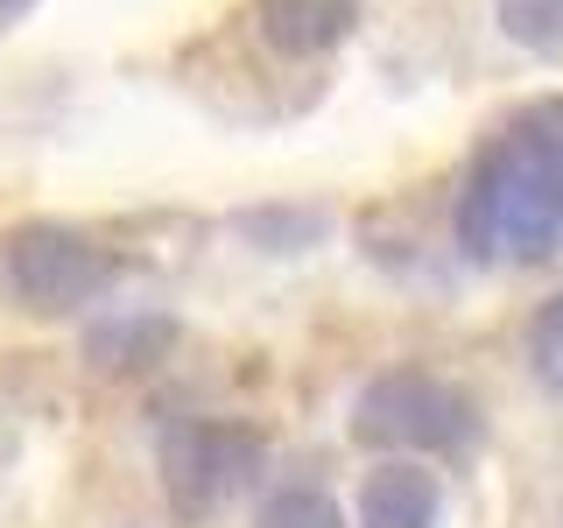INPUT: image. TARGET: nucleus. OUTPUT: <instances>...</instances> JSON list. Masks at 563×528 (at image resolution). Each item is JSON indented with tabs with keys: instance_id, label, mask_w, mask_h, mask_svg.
Returning a JSON list of instances; mask_svg holds the SVG:
<instances>
[{
	"instance_id": "1",
	"label": "nucleus",
	"mask_w": 563,
	"mask_h": 528,
	"mask_svg": "<svg viewBox=\"0 0 563 528\" xmlns=\"http://www.w3.org/2000/svg\"><path fill=\"white\" fill-rule=\"evenodd\" d=\"M457 246L486 268L563 261V99L507 113L457 190Z\"/></svg>"
},
{
	"instance_id": "2",
	"label": "nucleus",
	"mask_w": 563,
	"mask_h": 528,
	"mask_svg": "<svg viewBox=\"0 0 563 528\" xmlns=\"http://www.w3.org/2000/svg\"><path fill=\"white\" fill-rule=\"evenodd\" d=\"M352 437L374 451H437L457 458L479 444V402L444 374L422 366H395V374L366 381L352 402Z\"/></svg>"
},
{
	"instance_id": "3",
	"label": "nucleus",
	"mask_w": 563,
	"mask_h": 528,
	"mask_svg": "<svg viewBox=\"0 0 563 528\" xmlns=\"http://www.w3.org/2000/svg\"><path fill=\"white\" fill-rule=\"evenodd\" d=\"M106 275H113V261H106L85 233H70V226H22V233L8 240V282L35 310L92 304L106 289Z\"/></svg>"
},
{
	"instance_id": "4",
	"label": "nucleus",
	"mask_w": 563,
	"mask_h": 528,
	"mask_svg": "<svg viewBox=\"0 0 563 528\" xmlns=\"http://www.w3.org/2000/svg\"><path fill=\"white\" fill-rule=\"evenodd\" d=\"M261 458H268V444L246 422H190L163 465H169V493L184 507H219L261 472Z\"/></svg>"
},
{
	"instance_id": "5",
	"label": "nucleus",
	"mask_w": 563,
	"mask_h": 528,
	"mask_svg": "<svg viewBox=\"0 0 563 528\" xmlns=\"http://www.w3.org/2000/svg\"><path fill=\"white\" fill-rule=\"evenodd\" d=\"M254 14L282 57H324L360 29V0H254Z\"/></svg>"
},
{
	"instance_id": "6",
	"label": "nucleus",
	"mask_w": 563,
	"mask_h": 528,
	"mask_svg": "<svg viewBox=\"0 0 563 528\" xmlns=\"http://www.w3.org/2000/svg\"><path fill=\"white\" fill-rule=\"evenodd\" d=\"M360 528H437V480L422 465H380L360 486Z\"/></svg>"
},
{
	"instance_id": "7",
	"label": "nucleus",
	"mask_w": 563,
	"mask_h": 528,
	"mask_svg": "<svg viewBox=\"0 0 563 528\" xmlns=\"http://www.w3.org/2000/svg\"><path fill=\"white\" fill-rule=\"evenodd\" d=\"M500 29L536 57H563V0H500Z\"/></svg>"
},
{
	"instance_id": "8",
	"label": "nucleus",
	"mask_w": 563,
	"mask_h": 528,
	"mask_svg": "<svg viewBox=\"0 0 563 528\" xmlns=\"http://www.w3.org/2000/svg\"><path fill=\"white\" fill-rule=\"evenodd\" d=\"M261 528H345L339 501L317 486H282L268 507H261Z\"/></svg>"
},
{
	"instance_id": "9",
	"label": "nucleus",
	"mask_w": 563,
	"mask_h": 528,
	"mask_svg": "<svg viewBox=\"0 0 563 528\" xmlns=\"http://www.w3.org/2000/svg\"><path fill=\"white\" fill-rule=\"evenodd\" d=\"M528 366H536V381L550 395H563V296L528 324Z\"/></svg>"
},
{
	"instance_id": "10",
	"label": "nucleus",
	"mask_w": 563,
	"mask_h": 528,
	"mask_svg": "<svg viewBox=\"0 0 563 528\" xmlns=\"http://www.w3.org/2000/svg\"><path fill=\"white\" fill-rule=\"evenodd\" d=\"M29 8H35V0H0V29H8V22H22Z\"/></svg>"
}]
</instances>
